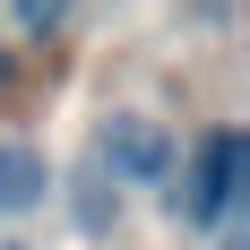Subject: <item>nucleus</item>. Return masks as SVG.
I'll return each instance as SVG.
<instances>
[{"label":"nucleus","mask_w":250,"mask_h":250,"mask_svg":"<svg viewBox=\"0 0 250 250\" xmlns=\"http://www.w3.org/2000/svg\"><path fill=\"white\" fill-rule=\"evenodd\" d=\"M95 155H104L112 181H164V173H173V129L147 121V112H112L104 138H95Z\"/></svg>","instance_id":"2"},{"label":"nucleus","mask_w":250,"mask_h":250,"mask_svg":"<svg viewBox=\"0 0 250 250\" xmlns=\"http://www.w3.org/2000/svg\"><path fill=\"white\" fill-rule=\"evenodd\" d=\"M43 190H52L43 147H0V216H26V207H43Z\"/></svg>","instance_id":"3"},{"label":"nucleus","mask_w":250,"mask_h":250,"mask_svg":"<svg viewBox=\"0 0 250 250\" xmlns=\"http://www.w3.org/2000/svg\"><path fill=\"white\" fill-rule=\"evenodd\" d=\"M9 9H18V26H35V35H43V26H61V18H69V0H9Z\"/></svg>","instance_id":"4"},{"label":"nucleus","mask_w":250,"mask_h":250,"mask_svg":"<svg viewBox=\"0 0 250 250\" xmlns=\"http://www.w3.org/2000/svg\"><path fill=\"white\" fill-rule=\"evenodd\" d=\"M242 190H250V138L233 121H216L199 138V155H190V173H181V190H173V207H181V225H199V233H216L242 207Z\"/></svg>","instance_id":"1"}]
</instances>
